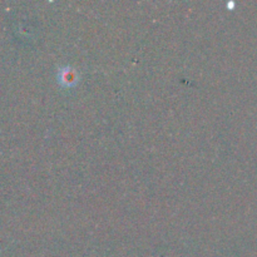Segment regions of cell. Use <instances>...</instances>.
<instances>
[{
  "instance_id": "obj_1",
  "label": "cell",
  "mask_w": 257,
  "mask_h": 257,
  "mask_svg": "<svg viewBox=\"0 0 257 257\" xmlns=\"http://www.w3.org/2000/svg\"><path fill=\"white\" fill-rule=\"evenodd\" d=\"M58 82L64 87H70V85L75 84L77 83L75 72L68 67H65L64 69H60L59 74H58Z\"/></svg>"
}]
</instances>
